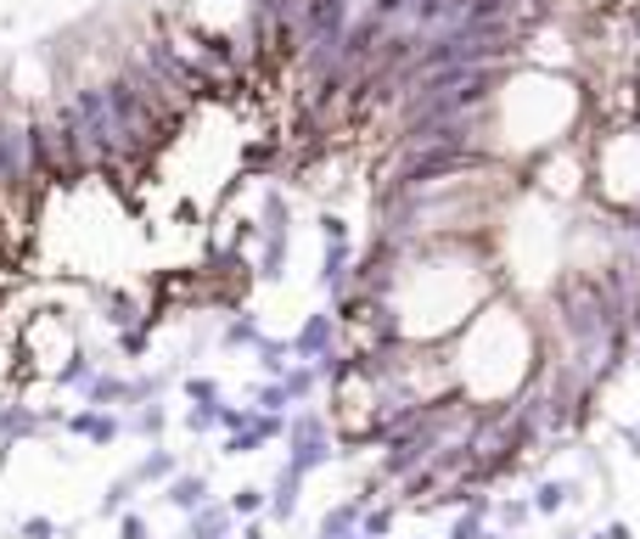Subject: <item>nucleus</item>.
I'll list each match as a JSON object with an SVG mask.
<instances>
[{"label":"nucleus","mask_w":640,"mask_h":539,"mask_svg":"<svg viewBox=\"0 0 640 539\" xmlns=\"http://www.w3.org/2000/svg\"><path fill=\"white\" fill-rule=\"evenodd\" d=\"M394 517H399V500H376V506H365V517H360V533H365V539H388Z\"/></svg>","instance_id":"17"},{"label":"nucleus","mask_w":640,"mask_h":539,"mask_svg":"<svg viewBox=\"0 0 640 539\" xmlns=\"http://www.w3.org/2000/svg\"><path fill=\"white\" fill-rule=\"evenodd\" d=\"M152 326H158V321H141V326H130V332H118V354H124V359H141L147 343H152Z\"/></svg>","instance_id":"22"},{"label":"nucleus","mask_w":640,"mask_h":539,"mask_svg":"<svg viewBox=\"0 0 640 539\" xmlns=\"http://www.w3.org/2000/svg\"><path fill=\"white\" fill-rule=\"evenodd\" d=\"M562 506H567V484H556V477H545V484L534 489V511H545V517H551V511H562Z\"/></svg>","instance_id":"23"},{"label":"nucleus","mask_w":640,"mask_h":539,"mask_svg":"<svg viewBox=\"0 0 640 539\" xmlns=\"http://www.w3.org/2000/svg\"><path fill=\"white\" fill-rule=\"evenodd\" d=\"M12 287H18V265L0 254V292H12Z\"/></svg>","instance_id":"27"},{"label":"nucleus","mask_w":640,"mask_h":539,"mask_svg":"<svg viewBox=\"0 0 640 539\" xmlns=\"http://www.w3.org/2000/svg\"><path fill=\"white\" fill-rule=\"evenodd\" d=\"M225 539H236V533H225Z\"/></svg>","instance_id":"30"},{"label":"nucleus","mask_w":640,"mask_h":539,"mask_svg":"<svg viewBox=\"0 0 640 539\" xmlns=\"http://www.w3.org/2000/svg\"><path fill=\"white\" fill-rule=\"evenodd\" d=\"M259 366H265V382H281L287 377V366H292V343H281V337H259Z\"/></svg>","instance_id":"15"},{"label":"nucleus","mask_w":640,"mask_h":539,"mask_svg":"<svg viewBox=\"0 0 640 539\" xmlns=\"http://www.w3.org/2000/svg\"><path fill=\"white\" fill-rule=\"evenodd\" d=\"M489 517H494V495L483 489V495H472V500L461 506V517L450 522V539H478V533L489 528Z\"/></svg>","instance_id":"11"},{"label":"nucleus","mask_w":640,"mask_h":539,"mask_svg":"<svg viewBox=\"0 0 640 539\" xmlns=\"http://www.w3.org/2000/svg\"><path fill=\"white\" fill-rule=\"evenodd\" d=\"M220 410H225V405H191V410H185V433H191V439L214 433V428H220Z\"/></svg>","instance_id":"20"},{"label":"nucleus","mask_w":640,"mask_h":539,"mask_svg":"<svg viewBox=\"0 0 640 539\" xmlns=\"http://www.w3.org/2000/svg\"><path fill=\"white\" fill-rule=\"evenodd\" d=\"M23 539H56V522L51 517H23Z\"/></svg>","instance_id":"26"},{"label":"nucleus","mask_w":640,"mask_h":539,"mask_svg":"<svg viewBox=\"0 0 640 539\" xmlns=\"http://www.w3.org/2000/svg\"><path fill=\"white\" fill-rule=\"evenodd\" d=\"M124 394H130V377H118V371H96V382L79 394L90 410H118L124 405Z\"/></svg>","instance_id":"12"},{"label":"nucleus","mask_w":640,"mask_h":539,"mask_svg":"<svg viewBox=\"0 0 640 539\" xmlns=\"http://www.w3.org/2000/svg\"><path fill=\"white\" fill-rule=\"evenodd\" d=\"M338 348H343V326H338L332 310H314L292 337V359H303V366H320V359L338 354Z\"/></svg>","instance_id":"3"},{"label":"nucleus","mask_w":640,"mask_h":539,"mask_svg":"<svg viewBox=\"0 0 640 539\" xmlns=\"http://www.w3.org/2000/svg\"><path fill=\"white\" fill-rule=\"evenodd\" d=\"M242 539H270V528H265V522H259V517H253V522H247V528H242Z\"/></svg>","instance_id":"28"},{"label":"nucleus","mask_w":640,"mask_h":539,"mask_svg":"<svg viewBox=\"0 0 640 539\" xmlns=\"http://www.w3.org/2000/svg\"><path fill=\"white\" fill-rule=\"evenodd\" d=\"M163 428H169V410H163V405H136L130 416H124V433H136V439H147V444H158Z\"/></svg>","instance_id":"14"},{"label":"nucleus","mask_w":640,"mask_h":539,"mask_svg":"<svg viewBox=\"0 0 640 539\" xmlns=\"http://www.w3.org/2000/svg\"><path fill=\"white\" fill-rule=\"evenodd\" d=\"M174 472H180V461H174V450H163V444H152V450L130 466V477H136L141 489H147V484H169Z\"/></svg>","instance_id":"10"},{"label":"nucleus","mask_w":640,"mask_h":539,"mask_svg":"<svg viewBox=\"0 0 640 539\" xmlns=\"http://www.w3.org/2000/svg\"><path fill=\"white\" fill-rule=\"evenodd\" d=\"M478 539H505V533H500V528H483V533H478Z\"/></svg>","instance_id":"29"},{"label":"nucleus","mask_w":640,"mask_h":539,"mask_svg":"<svg viewBox=\"0 0 640 539\" xmlns=\"http://www.w3.org/2000/svg\"><path fill=\"white\" fill-rule=\"evenodd\" d=\"M209 472H174L169 484H163V506H174L180 517H191L198 506H209Z\"/></svg>","instance_id":"6"},{"label":"nucleus","mask_w":640,"mask_h":539,"mask_svg":"<svg viewBox=\"0 0 640 539\" xmlns=\"http://www.w3.org/2000/svg\"><path fill=\"white\" fill-rule=\"evenodd\" d=\"M225 506H231V517H247V522H253V517H265V506H270V489H253V484H247V489H236Z\"/></svg>","instance_id":"19"},{"label":"nucleus","mask_w":640,"mask_h":539,"mask_svg":"<svg viewBox=\"0 0 640 539\" xmlns=\"http://www.w3.org/2000/svg\"><path fill=\"white\" fill-rule=\"evenodd\" d=\"M136 477L130 472H124V477H113V484H107V495H102V517H124V511H130V500H136Z\"/></svg>","instance_id":"18"},{"label":"nucleus","mask_w":640,"mask_h":539,"mask_svg":"<svg viewBox=\"0 0 640 539\" xmlns=\"http://www.w3.org/2000/svg\"><path fill=\"white\" fill-rule=\"evenodd\" d=\"M79 354V332L62 310H34L23 326H18V359H23V377L40 371V377H56L68 359Z\"/></svg>","instance_id":"1"},{"label":"nucleus","mask_w":640,"mask_h":539,"mask_svg":"<svg viewBox=\"0 0 640 539\" xmlns=\"http://www.w3.org/2000/svg\"><path fill=\"white\" fill-rule=\"evenodd\" d=\"M360 517H365V506H360V500H338L327 517H320L314 539H365V533H360Z\"/></svg>","instance_id":"9"},{"label":"nucleus","mask_w":640,"mask_h":539,"mask_svg":"<svg viewBox=\"0 0 640 539\" xmlns=\"http://www.w3.org/2000/svg\"><path fill=\"white\" fill-rule=\"evenodd\" d=\"M185 399H191V405H225L214 377H185Z\"/></svg>","instance_id":"24"},{"label":"nucleus","mask_w":640,"mask_h":539,"mask_svg":"<svg viewBox=\"0 0 640 539\" xmlns=\"http://www.w3.org/2000/svg\"><path fill=\"white\" fill-rule=\"evenodd\" d=\"M62 428H68L74 439H85V444H96V450H107V444H118L124 439V416L118 410H68V422H62Z\"/></svg>","instance_id":"4"},{"label":"nucleus","mask_w":640,"mask_h":539,"mask_svg":"<svg viewBox=\"0 0 640 539\" xmlns=\"http://www.w3.org/2000/svg\"><path fill=\"white\" fill-rule=\"evenodd\" d=\"M281 388H287V399H292V410L320 388V371L314 366H303V359H292V366H287V377H281Z\"/></svg>","instance_id":"16"},{"label":"nucleus","mask_w":640,"mask_h":539,"mask_svg":"<svg viewBox=\"0 0 640 539\" xmlns=\"http://www.w3.org/2000/svg\"><path fill=\"white\" fill-rule=\"evenodd\" d=\"M96 298H102V321H107L113 332H130V326L152 321V304H141V298H130L124 287H107V292H96Z\"/></svg>","instance_id":"5"},{"label":"nucleus","mask_w":640,"mask_h":539,"mask_svg":"<svg viewBox=\"0 0 640 539\" xmlns=\"http://www.w3.org/2000/svg\"><path fill=\"white\" fill-rule=\"evenodd\" d=\"M338 433H332V416H320V410H292L287 416V466L292 472H320L338 450Z\"/></svg>","instance_id":"2"},{"label":"nucleus","mask_w":640,"mask_h":539,"mask_svg":"<svg viewBox=\"0 0 640 539\" xmlns=\"http://www.w3.org/2000/svg\"><path fill=\"white\" fill-rule=\"evenodd\" d=\"M118 539H152L147 517H141V511H124V517H118Z\"/></svg>","instance_id":"25"},{"label":"nucleus","mask_w":640,"mask_h":539,"mask_svg":"<svg viewBox=\"0 0 640 539\" xmlns=\"http://www.w3.org/2000/svg\"><path fill=\"white\" fill-rule=\"evenodd\" d=\"M259 337H265V326L247 310H231V321L220 326V348H259Z\"/></svg>","instance_id":"13"},{"label":"nucleus","mask_w":640,"mask_h":539,"mask_svg":"<svg viewBox=\"0 0 640 539\" xmlns=\"http://www.w3.org/2000/svg\"><path fill=\"white\" fill-rule=\"evenodd\" d=\"M529 517H534V500H505V506H494V522H500V533H518Z\"/></svg>","instance_id":"21"},{"label":"nucleus","mask_w":640,"mask_h":539,"mask_svg":"<svg viewBox=\"0 0 640 539\" xmlns=\"http://www.w3.org/2000/svg\"><path fill=\"white\" fill-rule=\"evenodd\" d=\"M231 522H236L231 506H225V500H209V506H198V511L185 517V539H225Z\"/></svg>","instance_id":"8"},{"label":"nucleus","mask_w":640,"mask_h":539,"mask_svg":"<svg viewBox=\"0 0 640 539\" xmlns=\"http://www.w3.org/2000/svg\"><path fill=\"white\" fill-rule=\"evenodd\" d=\"M298 495H303V472H292V466H281L276 472V484H270V522H292V511H298Z\"/></svg>","instance_id":"7"}]
</instances>
